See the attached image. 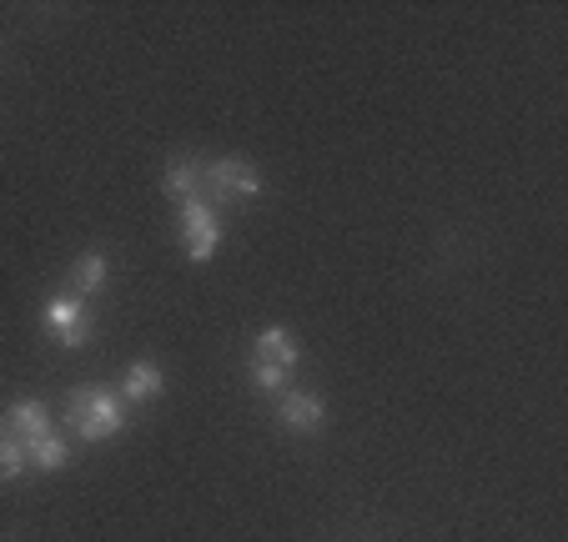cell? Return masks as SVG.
Returning <instances> with one entry per match:
<instances>
[{
    "instance_id": "cell-2",
    "label": "cell",
    "mask_w": 568,
    "mask_h": 542,
    "mask_svg": "<svg viewBox=\"0 0 568 542\" xmlns=\"http://www.w3.org/2000/svg\"><path fill=\"white\" fill-rule=\"evenodd\" d=\"M257 192H262V176L252 161L222 156L212 166H202V196H212V202H242V196H257Z\"/></svg>"
},
{
    "instance_id": "cell-8",
    "label": "cell",
    "mask_w": 568,
    "mask_h": 542,
    "mask_svg": "<svg viewBox=\"0 0 568 542\" xmlns=\"http://www.w3.org/2000/svg\"><path fill=\"white\" fill-rule=\"evenodd\" d=\"M6 432H11L16 442H31V437L51 432V417H45V407L36 402V397H21V402L6 407Z\"/></svg>"
},
{
    "instance_id": "cell-5",
    "label": "cell",
    "mask_w": 568,
    "mask_h": 542,
    "mask_svg": "<svg viewBox=\"0 0 568 542\" xmlns=\"http://www.w3.org/2000/svg\"><path fill=\"white\" fill-rule=\"evenodd\" d=\"M252 367H272V372H292L297 367V341L292 331L267 327L257 341H252Z\"/></svg>"
},
{
    "instance_id": "cell-10",
    "label": "cell",
    "mask_w": 568,
    "mask_h": 542,
    "mask_svg": "<svg viewBox=\"0 0 568 542\" xmlns=\"http://www.w3.org/2000/svg\"><path fill=\"white\" fill-rule=\"evenodd\" d=\"M161 387H166V377H161L156 361H136V367H126V377H121V402H151Z\"/></svg>"
},
{
    "instance_id": "cell-1",
    "label": "cell",
    "mask_w": 568,
    "mask_h": 542,
    "mask_svg": "<svg viewBox=\"0 0 568 542\" xmlns=\"http://www.w3.org/2000/svg\"><path fill=\"white\" fill-rule=\"evenodd\" d=\"M65 422L81 442H106L126 427V402L121 392H106V387H87V392H71L65 402Z\"/></svg>"
},
{
    "instance_id": "cell-4",
    "label": "cell",
    "mask_w": 568,
    "mask_h": 542,
    "mask_svg": "<svg viewBox=\"0 0 568 542\" xmlns=\"http://www.w3.org/2000/svg\"><path fill=\"white\" fill-rule=\"evenodd\" d=\"M41 321H45V331H51L61 347H81V341L91 337V311H87V301L71 297V292H55V297L45 301Z\"/></svg>"
},
{
    "instance_id": "cell-9",
    "label": "cell",
    "mask_w": 568,
    "mask_h": 542,
    "mask_svg": "<svg viewBox=\"0 0 568 542\" xmlns=\"http://www.w3.org/2000/svg\"><path fill=\"white\" fill-rule=\"evenodd\" d=\"M26 447V462L31 468H41V472H61L65 462H71V447H65V437L55 432H41V437H31V442H21Z\"/></svg>"
},
{
    "instance_id": "cell-12",
    "label": "cell",
    "mask_w": 568,
    "mask_h": 542,
    "mask_svg": "<svg viewBox=\"0 0 568 542\" xmlns=\"http://www.w3.org/2000/svg\"><path fill=\"white\" fill-rule=\"evenodd\" d=\"M31 468V462H26V447L16 442L11 432H6V427H0V482H11V478H21V472Z\"/></svg>"
},
{
    "instance_id": "cell-3",
    "label": "cell",
    "mask_w": 568,
    "mask_h": 542,
    "mask_svg": "<svg viewBox=\"0 0 568 542\" xmlns=\"http://www.w3.org/2000/svg\"><path fill=\"white\" fill-rule=\"evenodd\" d=\"M182 246L192 262H212V252L222 246V222H216V212L206 206V196L182 202Z\"/></svg>"
},
{
    "instance_id": "cell-7",
    "label": "cell",
    "mask_w": 568,
    "mask_h": 542,
    "mask_svg": "<svg viewBox=\"0 0 568 542\" xmlns=\"http://www.w3.org/2000/svg\"><path fill=\"white\" fill-rule=\"evenodd\" d=\"M101 287H106V256H101V252L75 256V266L65 272V292H71V297H81V301H91Z\"/></svg>"
},
{
    "instance_id": "cell-11",
    "label": "cell",
    "mask_w": 568,
    "mask_h": 542,
    "mask_svg": "<svg viewBox=\"0 0 568 542\" xmlns=\"http://www.w3.org/2000/svg\"><path fill=\"white\" fill-rule=\"evenodd\" d=\"M161 192L176 196V202H192V196H202V161H176V166L161 176Z\"/></svg>"
},
{
    "instance_id": "cell-6",
    "label": "cell",
    "mask_w": 568,
    "mask_h": 542,
    "mask_svg": "<svg viewBox=\"0 0 568 542\" xmlns=\"http://www.w3.org/2000/svg\"><path fill=\"white\" fill-rule=\"evenodd\" d=\"M277 417L287 432H317V427L327 422V412H322V402L312 392H287L277 402Z\"/></svg>"
},
{
    "instance_id": "cell-13",
    "label": "cell",
    "mask_w": 568,
    "mask_h": 542,
    "mask_svg": "<svg viewBox=\"0 0 568 542\" xmlns=\"http://www.w3.org/2000/svg\"><path fill=\"white\" fill-rule=\"evenodd\" d=\"M252 382H257L262 392H282V382H287V372H272V367H252Z\"/></svg>"
}]
</instances>
